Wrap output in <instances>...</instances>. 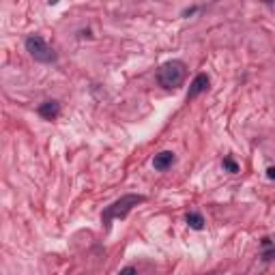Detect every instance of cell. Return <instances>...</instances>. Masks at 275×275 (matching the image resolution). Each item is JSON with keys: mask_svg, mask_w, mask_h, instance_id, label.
<instances>
[{"mask_svg": "<svg viewBox=\"0 0 275 275\" xmlns=\"http://www.w3.org/2000/svg\"><path fill=\"white\" fill-rule=\"evenodd\" d=\"M144 196L140 194H127V196H121L118 200H114L110 207H106L104 211V215H101V222L106 224V228L114 222V219H123L131 213V211L138 207V204H142L144 202Z\"/></svg>", "mask_w": 275, "mask_h": 275, "instance_id": "1", "label": "cell"}, {"mask_svg": "<svg viewBox=\"0 0 275 275\" xmlns=\"http://www.w3.org/2000/svg\"><path fill=\"white\" fill-rule=\"evenodd\" d=\"M185 73L187 69L181 60H170L166 65H161V69L157 71V82L163 88H179L183 80H185Z\"/></svg>", "mask_w": 275, "mask_h": 275, "instance_id": "2", "label": "cell"}, {"mask_svg": "<svg viewBox=\"0 0 275 275\" xmlns=\"http://www.w3.org/2000/svg\"><path fill=\"white\" fill-rule=\"evenodd\" d=\"M26 50H28V54L37 62H45V65H48V62L56 60V52L50 48L48 41L41 39V37H37V35L26 39Z\"/></svg>", "mask_w": 275, "mask_h": 275, "instance_id": "3", "label": "cell"}, {"mask_svg": "<svg viewBox=\"0 0 275 275\" xmlns=\"http://www.w3.org/2000/svg\"><path fill=\"white\" fill-rule=\"evenodd\" d=\"M207 88H209V76L207 73H198V76L194 78V82H191V86H189L187 99H196L198 95H202Z\"/></svg>", "mask_w": 275, "mask_h": 275, "instance_id": "4", "label": "cell"}, {"mask_svg": "<svg viewBox=\"0 0 275 275\" xmlns=\"http://www.w3.org/2000/svg\"><path fill=\"white\" fill-rule=\"evenodd\" d=\"M37 112H39V116L45 118V121H54V118L60 114V104L58 101H45V104L39 106Z\"/></svg>", "mask_w": 275, "mask_h": 275, "instance_id": "5", "label": "cell"}, {"mask_svg": "<svg viewBox=\"0 0 275 275\" xmlns=\"http://www.w3.org/2000/svg\"><path fill=\"white\" fill-rule=\"evenodd\" d=\"M172 163H174V153H172V151H161L159 155H155V159H153L155 170H159V172L168 170Z\"/></svg>", "mask_w": 275, "mask_h": 275, "instance_id": "6", "label": "cell"}, {"mask_svg": "<svg viewBox=\"0 0 275 275\" xmlns=\"http://www.w3.org/2000/svg\"><path fill=\"white\" fill-rule=\"evenodd\" d=\"M187 224L189 228H194V230H202V226H204V217L200 215V213H187Z\"/></svg>", "mask_w": 275, "mask_h": 275, "instance_id": "7", "label": "cell"}, {"mask_svg": "<svg viewBox=\"0 0 275 275\" xmlns=\"http://www.w3.org/2000/svg\"><path fill=\"white\" fill-rule=\"evenodd\" d=\"M224 168H226L228 172H239V166H236V163H234L230 157H226V159H224Z\"/></svg>", "mask_w": 275, "mask_h": 275, "instance_id": "8", "label": "cell"}, {"mask_svg": "<svg viewBox=\"0 0 275 275\" xmlns=\"http://www.w3.org/2000/svg\"><path fill=\"white\" fill-rule=\"evenodd\" d=\"M118 275H138V271L133 267H125V269L118 271Z\"/></svg>", "mask_w": 275, "mask_h": 275, "instance_id": "9", "label": "cell"}, {"mask_svg": "<svg viewBox=\"0 0 275 275\" xmlns=\"http://www.w3.org/2000/svg\"><path fill=\"white\" fill-rule=\"evenodd\" d=\"M267 177H269V179H273V181H275V166H271V168H269V170H267Z\"/></svg>", "mask_w": 275, "mask_h": 275, "instance_id": "10", "label": "cell"}]
</instances>
